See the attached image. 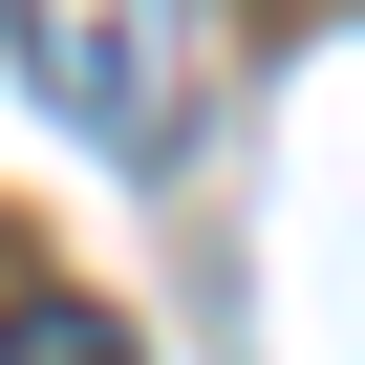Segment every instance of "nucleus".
<instances>
[{"label": "nucleus", "mask_w": 365, "mask_h": 365, "mask_svg": "<svg viewBox=\"0 0 365 365\" xmlns=\"http://www.w3.org/2000/svg\"><path fill=\"white\" fill-rule=\"evenodd\" d=\"M0 43H22V86L108 172H172L194 150V22H172V0H0Z\"/></svg>", "instance_id": "1"}, {"label": "nucleus", "mask_w": 365, "mask_h": 365, "mask_svg": "<svg viewBox=\"0 0 365 365\" xmlns=\"http://www.w3.org/2000/svg\"><path fill=\"white\" fill-rule=\"evenodd\" d=\"M0 365H129V322H108V301H22V322H0Z\"/></svg>", "instance_id": "2"}]
</instances>
